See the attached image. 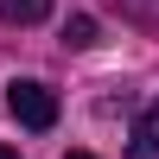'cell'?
<instances>
[{
    "label": "cell",
    "mask_w": 159,
    "mask_h": 159,
    "mask_svg": "<svg viewBox=\"0 0 159 159\" xmlns=\"http://www.w3.org/2000/svg\"><path fill=\"white\" fill-rule=\"evenodd\" d=\"M7 115L19 127H32V134H45V127H57V96L45 83H32V76H13L7 83Z\"/></svg>",
    "instance_id": "obj_1"
},
{
    "label": "cell",
    "mask_w": 159,
    "mask_h": 159,
    "mask_svg": "<svg viewBox=\"0 0 159 159\" xmlns=\"http://www.w3.org/2000/svg\"><path fill=\"white\" fill-rule=\"evenodd\" d=\"M0 19L7 25H38V19H51V0H0Z\"/></svg>",
    "instance_id": "obj_2"
},
{
    "label": "cell",
    "mask_w": 159,
    "mask_h": 159,
    "mask_svg": "<svg viewBox=\"0 0 159 159\" xmlns=\"http://www.w3.org/2000/svg\"><path fill=\"white\" fill-rule=\"evenodd\" d=\"M64 45H70V51H89V45H96V19H89V13H76V19L64 25Z\"/></svg>",
    "instance_id": "obj_3"
},
{
    "label": "cell",
    "mask_w": 159,
    "mask_h": 159,
    "mask_svg": "<svg viewBox=\"0 0 159 159\" xmlns=\"http://www.w3.org/2000/svg\"><path fill=\"white\" fill-rule=\"evenodd\" d=\"M127 159H159V147H153L147 134H140V127H134V147H127Z\"/></svg>",
    "instance_id": "obj_4"
},
{
    "label": "cell",
    "mask_w": 159,
    "mask_h": 159,
    "mask_svg": "<svg viewBox=\"0 0 159 159\" xmlns=\"http://www.w3.org/2000/svg\"><path fill=\"white\" fill-rule=\"evenodd\" d=\"M140 134H147V140H153V147H159V102H153V108H147V115H140Z\"/></svg>",
    "instance_id": "obj_5"
},
{
    "label": "cell",
    "mask_w": 159,
    "mask_h": 159,
    "mask_svg": "<svg viewBox=\"0 0 159 159\" xmlns=\"http://www.w3.org/2000/svg\"><path fill=\"white\" fill-rule=\"evenodd\" d=\"M0 159H19V153H13V147H0Z\"/></svg>",
    "instance_id": "obj_6"
},
{
    "label": "cell",
    "mask_w": 159,
    "mask_h": 159,
    "mask_svg": "<svg viewBox=\"0 0 159 159\" xmlns=\"http://www.w3.org/2000/svg\"><path fill=\"white\" fill-rule=\"evenodd\" d=\"M64 159H96V153H64Z\"/></svg>",
    "instance_id": "obj_7"
}]
</instances>
